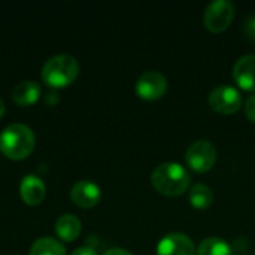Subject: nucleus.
Instances as JSON below:
<instances>
[{"label": "nucleus", "instance_id": "nucleus-1", "mask_svg": "<svg viewBox=\"0 0 255 255\" xmlns=\"http://www.w3.org/2000/svg\"><path fill=\"white\" fill-rule=\"evenodd\" d=\"M151 182L154 188L163 196H181L190 188L191 176L182 164L166 161L154 169Z\"/></svg>", "mask_w": 255, "mask_h": 255}, {"label": "nucleus", "instance_id": "nucleus-2", "mask_svg": "<svg viewBox=\"0 0 255 255\" xmlns=\"http://www.w3.org/2000/svg\"><path fill=\"white\" fill-rule=\"evenodd\" d=\"M34 134L24 124H10L0 134V151L12 160H22L34 149Z\"/></svg>", "mask_w": 255, "mask_h": 255}, {"label": "nucleus", "instance_id": "nucleus-3", "mask_svg": "<svg viewBox=\"0 0 255 255\" xmlns=\"http://www.w3.org/2000/svg\"><path fill=\"white\" fill-rule=\"evenodd\" d=\"M79 72V64L75 57L61 54L49 58L42 67V79L54 88H63L72 84Z\"/></svg>", "mask_w": 255, "mask_h": 255}, {"label": "nucleus", "instance_id": "nucleus-4", "mask_svg": "<svg viewBox=\"0 0 255 255\" xmlns=\"http://www.w3.org/2000/svg\"><path fill=\"white\" fill-rule=\"evenodd\" d=\"M187 166L196 173L209 172L217 163V149L212 142L200 139L193 142L185 152Z\"/></svg>", "mask_w": 255, "mask_h": 255}, {"label": "nucleus", "instance_id": "nucleus-5", "mask_svg": "<svg viewBox=\"0 0 255 255\" xmlns=\"http://www.w3.org/2000/svg\"><path fill=\"white\" fill-rule=\"evenodd\" d=\"M235 18V4L230 0H214L211 1L203 13L205 27L212 33L226 30Z\"/></svg>", "mask_w": 255, "mask_h": 255}, {"label": "nucleus", "instance_id": "nucleus-6", "mask_svg": "<svg viewBox=\"0 0 255 255\" xmlns=\"http://www.w3.org/2000/svg\"><path fill=\"white\" fill-rule=\"evenodd\" d=\"M209 106L220 114H235L242 106V96L233 85H218L209 94Z\"/></svg>", "mask_w": 255, "mask_h": 255}, {"label": "nucleus", "instance_id": "nucleus-7", "mask_svg": "<svg viewBox=\"0 0 255 255\" xmlns=\"http://www.w3.org/2000/svg\"><path fill=\"white\" fill-rule=\"evenodd\" d=\"M136 94L143 100L161 99L167 91V79L157 70H148L139 76L134 85Z\"/></svg>", "mask_w": 255, "mask_h": 255}, {"label": "nucleus", "instance_id": "nucleus-8", "mask_svg": "<svg viewBox=\"0 0 255 255\" xmlns=\"http://www.w3.org/2000/svg\"><path fill=\"white\" fill-rule=\"evenodd\" d=\"M157 255H196V248L187 235L169 233L158 242Z\"/></svg>", "mask_w": 255, "mask_h": 255}, {"label": "nucleus", "instance_id": "nucleus-9", "mask_svg": "<svg viewBox=\"0 0 255 255\" xmlns=\"http://www.w3.org/2000/svg\"><path fill=\"white\" fill-rule=\"evenodd\" d=\"M233 79L242 90L255 93V54L242 55L235 63Z\"/></svg>", "mask_w": 255, "mask_h": 255}, {"label": "nucleus", "instance_id": "nucleus-10", "mask_svg": "<svg viewBox=\"0 0 255 255\" xmlns=\"http://www.w3.org/2000/svg\"><path fill=\"white\" fill-rule=\"evenodd\" d=\"M100 197V187L91 181H79L73 185L70 191L72 202L79 208H93L99 203Z\"/></svg>", "mask_w": 255, "mask_h": 255}, {"label": "nucleus", "instance_id": "nucleus-11", "mask_svg": "<svg viewBox=\"0 0 255 255\" xmlns=\"http://www.w3.org/2000/svg\"><path fill=\"white\" fill-rule=\"evenodd\" d=\"M19 193L22 200L33 206V205H39L42 203L43 197H45V184L34 175H27L19 185Z\"/></svg>", "mask_w": 255, "mask_h": 255}, {"label": "nucleus", "instance_id": "nucleus-12", "mask_svg": "<svg viewBox=\"0 0 255 255\" xmlns=\"http://www.w3.org/2000/svg\"><path fill=\"white\" fill-rule=\"evenodd\" d=\"M82 224L78 217L72 214L61 215L55 223V232L64 242H73L81 233Z\"/></svg>", "mask_w": 255, "mask_h": 255}, {"label": "nucleus", "instance_id": "nucleus-13", "mask_svg": "<svg viewBox=\"0 0 255 255\" xmlns=\"http://www.w3.org/2000/svg\"><path fill=\"white\" fill-rule=\"evenodd\" d=\"M39 96H40V87L37 82H33V81L19 82L12 91V99L19 106L33 105L39 99Z\"/></svg>", "mask_w": 255, "mask_h": 255}, {"label": "nucleus", "instance_id": "nucleus-14", "mask_svg": "<svg viewBox=\"0 0 255 255\" xmlns=\"http://www.w3.org/2000/svg\"><path fill=\"white\" fill-rule=\"evenodd\" d=\"M196 255H233V251L227 241H224L223 238L211 236L202 241Z\"/></svg>", "mask_w": 255, "mask_h": 255}, {"label": "nucleus", "instance_id": "nucleus-15", "mask_svg": "<svg viewBox=\"0 0 255 255\" xmlns=\"http://www.w3.org/2000/svg\"><path fill=\"white\" fill-rule=\"evenodd\" d=\"M188 199L193 208L196 209H208L214 203V193L205 184H196L190 188Z\"/></svg>", "mask_w": 255, "mask_h": 255}, {"label": "nucleus", "instance_id": "nucleus-16", "mask_svg": "<svg viewBox=\"0 0 255 255\" xmlns=\"http://www.w3.org/2000/svg\"><path fill=\"white\" fill-rule=\"evenodd\" d=\"M30 255H66V250L54 238H40L31 245Z\"/></svg>", "mask_w": 255, "mask_h": 255}, {"label": "nucleus", "instance_id": "nucleus-17", "mask_svg": "<svg viewBox=\"0 0 255 255\" xmlns=\"http://www.w3.org/2000/svg\"><path fill=\"white\" fill-rule=\"evenodd\" d=\"M245 114L253 123H255V93L250 96L245 102Z\"/></svg>", "mask_w": 255, "mask_h": 255}, {"label": "nucleus", "instance_id": "nucleus-18", "mask_svg": "<svg viewBox=\"0 0 255 255\" xmlns=\"http://www.w3.org/2000/svg\"><path fill=\"white\" fill-rule=\"evenodd\" d=\"M244 31H245V34H247L250 39L255 40V15L250 16V18L247 19V22H245V25H244Z\"/></svg>", "mask_w": 255, "mask_h": 255}, {"label": "nucleus", "instance_id": "nucleus-19", "mask_svg": "<svg viewBox=\"0 0 255 255\" xmlns=\"http://www.w3.org/2000/svg\"><path fill=\"white\" fill-rule=\"evenodd\" d=\"M103 255H133L130 251L124 250V248H111L108 251H105Z\"/></svg>", "mask_w": 255, "mask_h": 255}, {"label": "nucleus", "instance_id": "nucleus-20", "mask_svg": "<svg viewBox=\"0 0 255 255\" xmlns=\"http://www.w3.org/2000/svg\"><path fill=\"white\" fill-rule=\"evenodd\" d=\"M72 255H97L96 254V251L93 250V248H90V247H82V248H78V250H75Z\"/></svg>", "mask_w": 255, "mask_h": 255}, {"label": "nucleus", "instance_id": "nucleus-21", "mask_svg": "<svg viewBox=\"0 0 255 255\" xmlns=\"http://www.w3.org/2000/svg\"><path fill=\"white\" fill-rule=\"evenodd\" d=\"M3 114H4V105H3V100L0 99V118L3 117Z\"/></svg>", "mask_w": 255, "mask_h": 255}]
</instances>
